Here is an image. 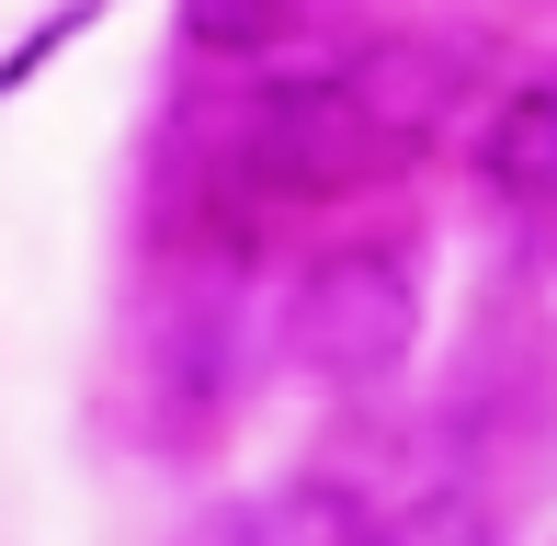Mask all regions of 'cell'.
Returning a JSON list of instances; mask_svg holds the SVG:
<instances>
[{
    "mask_svg": "<svg viewBox=\"0 0 557 546\" xmlns=\"http://www.w3.org/2000/svg\"><path fill=\"white\" fill-rule=\"evenodd\" d=\"M227 148H239V183H262L273 206H352V194H387L410 171L342 80H262Z\"/></svg>",
    "mask_w": 557,
    "mask_h": 546,
    "instance_id": "obj_1",
    "label": "cell"
},
{
    "mask_svg": "<svg viewBox=\"0 0 557 546\" xmlns=\"http://www.w3.org/2000/svg\"><path fill=\"white\" fill-rule=\"evenodd\" d=\"M410 342H421V251H398V239H352V251L308 262V285L285 308V353L331 387L398 376Z\"/></svg>",
    "mask_w": 557,
    "mask_h": 546,
    "instance_id": "obj_2",
    "label": "cell"
},
{
    "mask_svg": "<svg viewBox=\"0 0 557 546\" xmlns=\"http://www.w3.org/2000/svg\"><path fill=\"white\" fill-rule=\"evenodd\" d=\"M342 91L364 103V126L387 137L398 160H421L433 126L455 114V91H467V69H455L444 46H421V35H387V46H364V58L342 69Z\"/></svg>",
    "mask_w": 557,
    "mask_h": 546,
    "instance_id": "obj_3",
    "label": "cell"
},
{
    "mask_svg": "<svg viewBox=\"0 0 557 546\" xmlns=\"http://www.w3.org/2000/svg\"><path fill=\"white\" fill-rule=\"evenodd\" d=\"M478 171H490L500 206L557 216V80H523V91L490 103V126H478Z\"/></svg>",
    "mask_w": 557,
    "mask_h": 546,
    "instance_id": "obj_4",
    "label": "cell"
},
{
    "mask_svg": "<svg viewBox=\"0 0 557 546\" xmlns=\"http://www.w3.org/2000/svg\"><path fill=\"white\" fill-rule=\"evenodd\" d=\"M296 12L308 0H183V46H206V58H273L296 35Z\"/></svg>",
    "mask_w": 557,
    "mask_h": 546,
    "instance_id": "obj_5",
    "label": "cell"
},
{
    "mask_svg": "<svg viewBox=\"0 0 557 546\" xmlns=\"http://www.w3.org/2000/svg\"><path fill=\"white\" fill-rule=\"evenodd\" d=\"M250 546H375V535L352 524V501H342V489H285V501L250 524Z\"/></svg>",
    "mask_w": 557,
    "mask_h": 546,
    "instance_id": "obj_6",
    "label": "cell"
}]
</instances>
